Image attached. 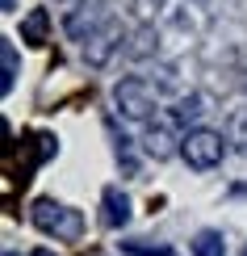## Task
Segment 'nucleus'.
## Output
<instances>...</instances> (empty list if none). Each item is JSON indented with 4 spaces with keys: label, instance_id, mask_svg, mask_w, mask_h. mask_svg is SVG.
I'll return each mask as SVG.
<instances>
[{
    "label": "nucleus",
    "instance_id": "nucleus-1",
    "mask_svg": "<svg viewBox=\"0 0 247 256\" xmlns=\"http://www.w3.org/2000/svg\"><path fill=\"white\" fill-rule=\"evenodd\" d=\"M113 105L126 122H151V114L159 110V92L143 76H126L113 84Z\"/></svg>",
    "mask_w": 247,
    "mask_h": 256
},
{
    "label": "nucleus",
    "instance_id": "nucleus-2",
    "mask_svg": "<svg viewBox=\"0 0 247 256\" xmlns=\"http://www.w3.org/2000/svg\"><path fill=\"white\" fill-rule=\"evenodd\" d=\"M222 156H227V138H222L218 130L193 126V130H185V138H180V160H185L193 172H210V168H218Z\"/></svg>",
    "mask_w": 247,
    "mask_h": 256
},
{
    "label": "nucleus",
    "instance_id": "nucleus-3",
    "mask_svg": "<svg viewBox=\"0 0 247 256\" xmlns=\"http://www.w3.org/2000/svg\"><path fill=\"white\" fill-rule=\"evenodd\" d=\"M34 227L46 231V236H59V240H80L84 236V214L71 206H59L55 198H38L34 202Z\"/></svg>",
    "mask_w": 247,
    "mask_h": 256
},
{
    "label": "nucleus",
    "instance_id": "nucleus-4",
    "mask_svg": "<svg viewBox=\"0 0 247 256\" xmlns=\"http://www.w3.org/2000/svg\"><path fill=\"white\" fill-rule=\"evenodd\" d=\"M109 21V8H105V0H84V4L71 13L67 21H63V30H67V38H76V42H88L96 30Z\"/></svg>",
    "mask_w": 247,
    "mask_h": 256
},
{
    "label": "nucleus",
    "instance_id": "nucleus-5",
    "mask_svg": "<svg viewBox=\"0 0 247 256\" xmlns=\"http://www.w3.org/2000/svg\"><path fill=\"white\" fill-rule=\"evenodd\" d=\"M117 46H122V26H117V21H105V26L84 42V63H88V68H105Z\"/></svg>",
    "mask_w": 247,
    "mask_h": 256
},
{
    "label": "nucleus",
    "instance_id": "nucleus-6",
    "mask_svg": "<svg viewBox=\"0 0 247 256\" xmlns=\"http://www.w3.org/2000/svg\"><path fill=\"white\" fill-rule=\"evenodd\" d=\"M180 130V126L176 122H172V114H168V118H159V122H151V126H147V134H143V152L147 156H155V160H168L172 152H180V138H185V134H176Z\"/></svg>",
    "mask_w": 247,
    "mask_h": 256
},
{
    "label": "nucleus",
    "instance_id": "nucleus-7",
    "mask_svg": "<svg viewBox=\"0 0 247 256\" xmlns=\"http://www.w3.org/2000/svg\"><path fill=\"white\" fill-rule=\"evenodd\" d=\"M101 222L105 227H126V222H130V198L117 185H109L101 194Z\"/></svg>",
    "mask_w": 247,
    "mask_h": 256
},
{
    "label": "nucleus",
    "instance_id": "nucleus-8",
    "mask_svg": "<svg viewBox=\"0 0 247 256\" xmlns=\"http://www.w3.org/2000/svg\"><path fill=\"white\" fill-rule=\"evenodd\" d=\"M50 34V13L46 8H29L25 17H21V42H29V46H42Z\"/></svg>",
    "mask_w": 247,
    "mask_h": 256
},
{
    "label": "nucleus",
    "instance_id": "nucleus-9",
    "mask_svg": "<svg viewBox=\"0 0 247 256\" xmlns=\"http://www.w3.org/2000/svg\"><path fill=\"white\" fill-rule=\"evenodd\" d=\"M0 88L4 92H13V84H17V76H21V59H17V46L8 38H0Z\"/></svg>",
    "mask_w": 247,
    "mask_h": 256
},
{
    "label": "nucleus",
    "instance_id": "nucleus-10",
    "mask_svg": "<svg viewBox=\"0 0 247 256\" xmlns=\"http://www.w3.org/2000/svg\"><path fill=\"white\" fill-rule=\"evenodd\" d=\"M201 105H206V97H201V92H189V97H180V105L172 110V122H176V126H189L193 118H201V114H206Z\"/></svg>",
    "mask_w": 247,
    "mask_h": 256
},
{
    "label": "nucleus",
    "instance_id": "nucleus-11",
    "mask_svg": "<svg viewBox=\"0 0 247 256\" xmlns=\"http://www.w3.org/2000/svg\"><path fill=\"white\" fill-rule=\"evenodd\" d=\"M189 248H193V256H227V244H222L218 231H197Z\"/></svg>",
    "mask_w": 247,
    "mask_h": 256
},
{
    "label": "nucleus",
    "instance_id": "nucleus-12",
    "mask_svg": "<svg viewBox=\"0 0 247 256\" xmlns=\"http://www.w3.org/2000/svg\"><path fill=\"white\" fill-rule=\"evenodd\" d=\"M122 252H130V256H172V248H168V244H143V240L122 244Z\"/></svg>",
    "mask_w": 247,
    "mask_h": 256
},
{
    "label": "nucleus",
    "instance_id": "nucleus-13",
    "mask_svg": "<svg viewBox=\"0 0 247 256\" xmlns=\"http://www.w3.org/2000/svg\"><path fill=\"white\" fill-rule=\"evenodd\" d=\"M59 152V143H55V134H38L34 138V164H46L50 156Z\"/></svg>",
    "mask_w": 247,
    "mask_h": 256
},
{
    "label": "nucleus",
    "instance_id": "nucleus-14",
    "mask_svg": "<svg viewBox=\"0 0 247 256\" xmlns=\"http://www.w3.org/2000/svg\"><path fill=\"white\" fill-rule=\"evenodd\" d=\"M231 143H239L243 156H247V114H235V122H231Z\"/></svg>",
    "mask_w": 247,
    "mask_h": 256
},
{
    "label": "nucleus",
    "instance_id": "nucleus-15",
    "mask_svg": "<svg viewBox=\"0 0 247 256\" xmlns=\"http://www.w3.org/2000/svg\"><path fill=\"white\" fill-rule=\"evenodd\" d=\"M151 38H155V30L151 26H143V30H138V34H134V55H147V50H151Z\"/></svg>",
    "mask_w": 247,
    "mask_h": 256
},
{
    "label": "nucleus",
    "instance_id": "nucleus-16",
    "mask_svg": "<svg viewBox=\"0 0 247 256\" xmlns=\"http://www.w3.org/2000/svg\"><path fill=\"white\" fill-rule=\"evenodd\" d=\"M0 4H4V13H13V8H17V0H0Z\"/></svg>",
    "mask_w": 247,
    "mask_h": 256
},
{
    "label": "nucleus",
    "instance_id": "nucleus-17",
    "mask_svg": "<svg viewBox=\"0 0 247 256\" xmlns=\"http://www.w3.org/2000/svg\"><path fill=\"white\" fill-rule=\"evenodd\" d=\"M34 256H55V252H50V248H38V252H34Z\"/></svg>",
    "mask_w": 247,
    "mask_h": 256
},
{
    "label": "nucleus",
    "instance_id": "nucleus-18",
    "mask_svg": "<svg viewBox=\"0 0 247 256\" xmlns=\"http://www.w3.org/2000/svg\"><path fill=\"white\" fill-rule=\"evenodd\" d=\"M4 256H17V252H4Z\"/></svg>",
    "mask_w": 247,
    "mask_h": 256
},
{
    "label": "nucleus",
    "instance_id": "nucleus-19",
    "mask_svg": "<svg viewBox=\"0 0 247 256\" xmlns=\"http://www.w3.org/2000/svg\"><path fill=\"white\" fill-rule=\"evenodd\" d=\"M243 256H247V248H243Z\"/></svg>",
    "mask_w": 247,
    "mask_h": 256
}]
</instances>
